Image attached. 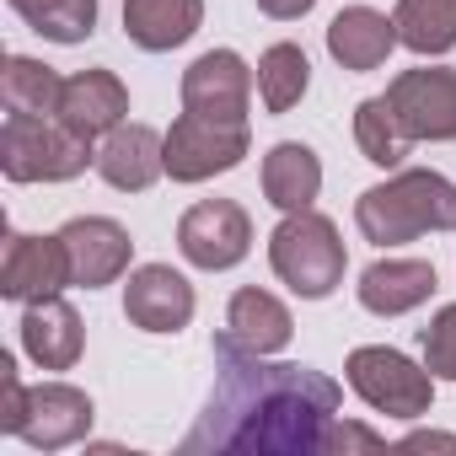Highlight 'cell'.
I'll use <instances>...</instances> for the list:
<instances>
[{"mask_svg":"<svg viewBox=\"0 0 456 456\" xmlns=\"http://www.w3.org/2000/svg\"><path fill=\"white\" fill-rule=\"evenodd\" d=\"M387 440L376 435V429H365V424H344V419H333L328 424V440H322V451H381Z\"/></svg>","mask_w":456,"mask_h":456,"instance_id":"cell-28","label":"cell"},{"mask_svg":"<svg viewBox=\"0 0 456 456\" xmlns=\"http://www.w3.org/2000/svg\"><path fill=\"white\" fill-rule=\"evenodd\" d=\"M86 167H97V145L65 118L6 113L0 124V172L12 183H70Z\"/></svg>","mask_w":456,"mask_h":456,"instance_id":"cell-4","label":"cell"},{"mask_svg":"<svg viewBox=\"0 0 456 456\" xmlns=\"http://www.w3.org/2000/svg\"><path fill=\"white\" fill-rule=\"evenodd\" d=\"M392 22H397V44L424 60L456 49V0H397Z\"/></svg>","mask_w":456,"mask_h":456,"instance_id":"cell-23","label":"cell"},{"mask_svg":"<svg viewBox=\"0 0 456 456\" xmlns=\"http://www.w3.org/2000/svg\"><path fill=\"white\" fill-rule=\"evenodd\" d=\"M269 264L280 274V285H290L301 301H328L338 285H344V269H349V253H344V237L338 225L317 209H296L274 225L269 237Z\"/></svg>","mask_w":456,"mask_h":456,"instance_id":"cell-3","label":"cell"},{"mask_svg":"<svg viewBox=\"0 0 456 456\" xmlns=\"http://www.w3.org/2000/svg\"><path fill=\"white\" fill-rule=\"evenodd\" d=\"M177 253L193 269H204V274L237 269L253 253V220H248V209L237 199H199L177 220Z\"/></svg>","mask_w":456,"mask_h":456,"instance_id":"cell-6","label":"cell"},{"mask_svg":"<svg viewBox=\"0 0 456 456\" xmlns=\"http://www.w3.org/2000/svg\"><path fill=\"white\" fill-rule=\"evenodd\" d=\"M354 290H360V306L370 317H403L440 290V274L424 258H376Z\"/></svg>","mask_w":456,"mask_h":456,"instance_id":"cell-17","label":"cell"},{"mask_svg":"<svg viewBox=\"0 0 456 456\" xmlns=\"http://www.w3.org/2000/svg\"><path fill=\"white\" fill-rule=\"evenodd\" d=\"M193 285L172 264H140L124 285V317L140 333H183L193 322Z\"/></svg>","mask_w":456,"mask_h":456,"instance_id":"cell-13","label":"cell"},{"mask_svg":"<svg viewBox=\"0 0 456 456\" xmlns=\"http://www.w3.org/2000/svg\"><path fill=\"white\" fill-rule=\"evenodd\" d=\"M312 6H317V0H258V12L274 17V22H296V17H306Z\"/></svg>","mask_w":456,"mask_h":456,"instance_id":"cell-29","label":"cell"},{"mask_svg":"<svg viewBox=\"0 0 456 456\" xmlns=\"http://www.w3.org/2000/svg\"><path fill=\"white\" fill-rule=\"evenodd\" d=\"M354 225L376 248H403L424 232H456V183L429 167H403L354 199Z\"/></svg>","mask_w":456,"mask_h":456,"instance_id":"cell-2","label":"cell"},{"mask_svg":"<svg viewBox=\"0 0 456 456\" xmlns=\"http://www.w3.org/2000/svg\"><path fill=\"white\" fill-rule=\"evenodd\" d=\"M22 349L38 370H70L86 349V333H81V317L65 296H49V301H33L22 312Z\"/></svg>","mask_w":456,"mask_h":456,"instance_id":"cell-18","label":"cell"},{"mask_svg":"<svg viewBox=\"0 0 456 456\" xmlns=\"http://www.w3.org/2000/svg\"><path fill=\"white\" fill-rule=\"evenodd\" d=\"M167 172V134H156L151 124H118L102 134L97 145V177L118 193H145L156 177Z\"/></svg>","mask_w":456,"mask_h":456,"instance_id":"cell-14","label":"cell"},{"mask_svg":"<svg viewBox=\"0 0 456 456\" xmlns=\"http://www.w3.org/2000/svg\"><path fill=\"white\" fill-rule=\"evenodd\" d=\"M344 381L365 408H376L387 419H424L435 403L429 365H413L403 349H387V344H360L344 365Z\"/></svg>","mask_w":456,"mask_h":456,"instance_id":"cell-5","label":"cell"},{"mask_svg":"<svg viewBox=\"0 0 456 456\" xmlns=\"http://www.w3.org/2000/svg\"><path fill=\"white\" fill-rule=\"evenodd\" d=\"M397 49V22L376 6H344L333 22H328V54L344 65V70H381L387 54Z\"/></svg>","mask_w":456,"mask_h":456,"instance_id":"cell-19","label":"cell"},{"mask_svg":"<svg viewBox=\"0 0 456 456\" xmlns=\"http://www.w3.org/2000/svg\"><path fill=\"white\" fill-rule=\"evenodd\" d=\"M424 445H445V451H456V435H435V429H419V435H408V440H403V451H424Z\"/></svg>","mask_w":456,"mask_h":456,"instance_id":"cell-30","label":"cell"},{"mask_svg":"<svg viewBox=\"0 0 456 456\" xmlns=\"http://www.w3.org/2000/svg\"><path fill=\"white\" fill-rule=\"evenodd\" d=\"M54 118H65L86 140H102L108 129H118L129 118V86L113 70H76V76H65Z\"/></svg>","mask_w":456,"mask_h":456,"instance_id":"cell-16","label":"cell"},{"mask_svg":"<svg viewBox=\"0 0 456 456\" xmlns=\"http://www.w3.org/2000/svg\"><path fill=\"white\" fill-rule=\"evenodd\" d=\"M387 102L408 140H456V70L451 65H413L392 76Z\"/></svg>","mask_w":456,"mask_h":456,"instance_id":"cell-9","label":"cell"},{"mask_svg":"<svg viewBox=\"0 0 456 456\" xmlns=\"http://www.w3.org/2000/svg\"><path fill=\"white\" fill-rule=\"evenodd\" d=\"M204 22V0H124V33L145 54L183 49Z\"/></svg>","mask_w":456,"mask_h":456,"instance_id":"cell-20","label":"cell"},{"mask_svg":"<svg viewBox=\"0 0 456 456\" xmlns=\"http://www.w3.org/2000/svg\"><path fill=\"white\" fill-rule=\"evenodd\" d=\"M419 344H424L429 376H435V381H456V301L429 317V328L419 333Z\"/></svg>","mask_w":456,"mask_h":456,"instance_id":"cell-27","label":"cell"},{"mask_svg":"<svg viewBox=\"0 0 456 456\" xmlns=\"http://www.w3.org/2000/svg\"><path fill=\"white\" fill-rule=\"evenodd\" d=\"M70 285V264H65V242L60 232L54 237H28V232H12L6 237V258H0V296L6 301H49Z\"/></svg>","mask_w":456,"mask_h":456,"instance_id":"cell-12","label":"cell"},{"mask_svg":"<svg viewBox=\"0 0 456 456\" xmlns=\"http://www.w3.org/2000/svg\"><path fill=\"white\" fill-rule=\"evenodd\" d=\"M354 145H360V156H365L370 167H381V172H397V167L408 161V151H413V140H408V129L397 124V113H392L387 97H365V102L354 108Z\"/></svg>","mask_w":456,"mask_h":456,"instance_id":"cell-24","label":"cell"},{"mask_svg":"<svg viewBox=\"0 0 456 456\" xmlns=\"http://www.w3.org/2000/svg\"><path fill=\"white\" fill-rule=\"evenodd\" d=\"M317 193H322V161H317V151L301 145V140H280L264 156V199L274 209L296 215V209H312Z\"/></svg>","mask_w":456,"mask_h":456,"instance_id":"cell-21","label":"cell"},{"mask_svg":"<svg viewBox=\"0 0 456 456\" xmlns=\"http://www.w3.org/2000/svg\"><path fill=\"white\" fill-rule=\"evenodd\" d=\"M253 108V70L237 49H209L183 70V113L215 124H248Z\"/></svg>","mask_w":456,"mask_h":456,"instance_id":"cell-10","label":"cell"},{"mask_svg":"<svg viewBox=\"0 0 456 456\" xmlns=\"http://www.w3.org/2000/svg\"><path fill=\"white\" fill-rule=\"evenodd\" d=\"M306 86H312V60H306L301 44L264 49V60H258V97H264L269 113H290L306 97Z\"/></svg>","mask_w":456,"mask_h":456,"instance_id":"cell-25","label":"cell"},{"mask_svg":"<svg viewBox=\"0 0 456 456\" xmlns=\"http://www.w3.org/2000/svg\"><path fill=\"white\" fill-rule=\"evenodd\" d=\"M60 242H65V264H70V285L76 290H102V285L129 274L134 242L108 215H76L60 232Z\"/></svg>","mask_w":456,"mask_h":456,"instance_id":"cell-11","label":"cell"},{"mask_svg":"<svg viewBox=\"0 0 456 456\" xmlns=\"http://www.w3.org/2000/svg\"><path fill=\"white\" fill-rule=\"evenodd\" d=\"M12 12L49 44H86L97 33V0H12Z\"/></svg>","mask_w":456,"mask_h":456,"instance_id":"cell-26","label":"cell"},{"mask_svg":"<svg viewBox=\"0 0 456 456\" xmlns=\"http://www.w3.org/2000/svg\"><path fill=\"white\" fill-rule=\"evenodd\" d=\"M220 376L183 435V451H237V456H317L328 424L338 419V381L312 365H285L269 354L215 349Z\"/></svg>","mask_w":456,"mask_h":456,"instance_id":"cell-1","label":"cell"},{"mask_svg":"<svg viewBox=\"0 0 456 456\" xmlns=\"http://www.w3.org/2000/svg\"><path fill=\"white\" fill-rule=\"evenodd\" d=\"M92 419H97V408H92V397L81 387H70V381H38V387L22 392V408L12 413L6 435L28 440L33 451H65V445H76V440L92 435Z\"/></svg>","mask_w":456,"mask_h":456,"instance_id":"cell-7","label":"cell"},{"mask_svg":"<svg viewBox=\"0 0 456 456\" xmlns=\"http://www.w3.org/2000/svg\"><path fill=\"white\" fill-rule=\"evenodd\" d=\"M60 92H65V76L44 60H28V54H12L0 65V102L6 113H33V118H54L60 113Z\"/></svg>","mask_w":456,"mask_h":456,"instance_id":"cell-22","label":"cell"},{"mask_svg":"<svg viewBox=\"0 0 456 456\" xmlns=\"http://www.w3.org/2000/svg\"><path fill=\"white\" fill-rule=\"evenodd\" d=\"M242 156H248V124H215V118L183 113L167 129V177L172 183H209L220 172L242 167Z\"/></svg>","mask_w":456,"mask_h":456,"instance_id":"cell-8","label":"cell"},{"mask_svg":"<svg viewBox=\"0 0 456 456\" xmlns=\"http://www.w3.org/2000/svg\"><path fill=\"white\" fill-rule=\"evenodd\" d=\"M296 338L290 306L269 290H237L225 306V333L215 338V349H242V354H280Z\"/></svg>","mask_w":456,"mask_h":456,"instance_id":"cell-15","label":"cell"}]
</instances>
